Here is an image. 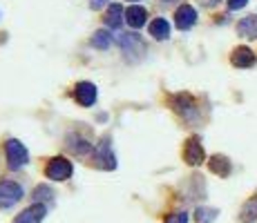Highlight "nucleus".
Masks as SVG:
<instances>
[{
    "label": "nucleus",
    "mask_w": 257,
    "mask_h": 223,
    "mask_svg": "<svg viewBox=\"0 0 257 223\" xmlns=\"http://www.w3.org/2000/svg\"><path fill=\"white\" fill-rule=\"evenodd\" d=\"M118 45L123 47L125 54H139V58H141L143 45L139 41V36H135V34H121V36H118Z\"/></svg>",
    "instance_id": "13"
},
{
    "label": "nucleus",
    "mask_w": 257,
    "mask_h": 223,
    "mask_svg": "<svg viewBox=\"0 0 257 223\" xmlns=\"http://www.w3.org/2000/svg\"><path fill=\"white\" fill-rule=\"evenodd\" d=\"M230 63L239 69H246V67H253L257 63V58H255V54L250 47H237L235 52L230 54Z\"/></svg>",
    "instance_id": "8"
},
{
    "label": "nucleus",
    "mask_w": 257,
    "mask_h": 223,
    "mask_svg": "<svg viewBox=\"0 0 257 223\" xmlns=\"http://www.w3.org/2000/svg\"><path fill=\"white\" fill-rule=\"evenodd\" d=\"M125 21L130 25L132 29H141L143 25L148 21V12L146 7H141V5H132L130 9H125Z\"/></svg>",
    "instance_id": "10"
},
{
    "label": "nucleus",
    "mask_w": 257,
    "mask_h": 223,
    "mask_svg": "<svg viewBox=\"0 0 257 223\" xmlns=\"http://www.w3.org/2000/svg\"><path fill=\"white\" fill-rule=\"evenodd\" d=\"M257 221V196L248 199L241 207V223H253Z\"/></svg>",
    "instance_id": "17"
},
{
    "label": "nucleus",
    "mask_w": 257,
    "mask_h": 223,
    "mask_svg": "<svg viewBox=\"0 0 257 223\" xmlns=\"http://www.w3.org/2000/svg\"><path fill=\"white\" fill-rule=\"evenodd\" d=\"M215 219H217V210H212V207H197L195 212L197 223H212Z\"/></svg>",
    "instance_id": "20"
},
{
    "label": "nucleus",
    "mask_w": 257,
    "mask_h": 223,
    "mask_svg": "<svg viewBox=\"0 0 257 223\" xmlns=\"http://www.w3.org/2000/svg\"><path fill=\"white\" fill-rule=\"evenodd\" d=\"M195 23H197V12H195V7H190V5H181V7L175 12V25L179 29H190Z\"/></svg>",
    "instance_id": "9"
},
{
    "label": "nucleus",
    "mask_w": 257,
    "mask_h": 223,
    "mask_svg": "<svg viewBox=\"0 0 257 223\" xmlns=\"http://www.w3.org/2000/svg\"><path fill=\"white\" fill-rule=\"evenodd\" d=\"M184 158H186L188 165H199V163H204L206 154H204V147H201V143H199L197 136L188 138L186 150H184Z\"/></svg>",
    "instance_id": "6"
},
{
    "label": "nucleus",
    "mask_w": 257,
    "mask_h": 223,
    "mask_svg": "<svg viewBox=\"0 0 257 223\" xmlns=\"http://www.w3.org/2000/svg\"><path fill=\"white\" fill-rule=\"evenodd\" d=\"M23 199V187L14 181H3L0 183V207L7 210V207H14L18 201Z\"/></svg>",
    "instance_id": "3"
},
{
    "label": "nucleus",
    "mask_w": 257,
    "mask_h": 223,
    "mask_svg": "<svg viewBox=\"0 0 257 223\" xmlns=\"http://www.w3.org/2000/svg\"><path fill=\"white\" fill-rule=\"evenodd\" d=\"M94 156H96V161H98V167H103V170H114L116 167V156H114V152H112L110 138H103V141L98 143Z\"/></svg>",
    "instance_id": "4"
},
{
    "label": "nucleus",
    "mask_w": 257,
    "mask_h": 223,
    "mask_svg": "<svg viewBox=\"0 0 257 223\" xmlns=\"http://www.w3.org/2000/svg\"><path fill=\"white\" fill-rule=\"evenodd\" d=\"M105 3H107V0H92V9H101Z\"/></svg>",
    "instance_id": "23"
},
{
    "label": "nucleus",
    "mask_w": 257,
    "mask_h": 223,
    "mask_svg": "<svg viewBox=\"0 0 257 223\" xmlns=\"http://www.w3.org/2000/svg\"><path fill=\"white\" fill-rule=\"evenodd\" d=\"M5 154H7V165L9 170H21L29 163V152L18 138H9L5 145Z\"/></svg>",
    "instance_id": "1"
},
{
    "label": "nucleus",
    "mask_w": 257,
    "mask_h": 223,
    "mask_svg": "<svg viewBox=\"0 0 257 223\" xmlns=\"http://www.w3.org/2000/svg\"><path fill=\"white\" fill-rule=\"evenodd\" d=\"M246 3H248V0H228V9H241V7H246Z\"/></svg>",
    "instance_id": "22"
},
{
    "label": "nucleus",
    "mask_w": 257,
    "mask_h": 223,
    "mask_svg": "<svg viewBox=\"0 0 257 223\" xmlns=\"http://www.w3.org/2000/svg\"><path fill=\"white\" fill-rule=\"evenodd\" d=\"M123 16H125V9L121 7L118 3L110 5L105 12V25L110 29H121V23H123Z\"/></svg>",
    "instance_id": "14"
},
{
    "label": "nucleus",
    "mask_w": 257,
    "mask_h": 223,
    "mask_svg": "<svg viewBox=\"0 0 257 223\" xmlns=\"http://www.w3.org/2000/svg\"><path fill=\"white\" fill-rule=\"evenodd\" d=\"M150 36L157 38V41H166L170 36V25H168L166 18H155L150 23Z\"/></svg>",
    "instance_id": "15"
},
{
    "label": "nucleus",
    "mask_w": 257,
    "mask_h": 223,
    "mask_svg": "<svg viewBox=\"0 0 257 223\" xmlns=\"http://www.w3.org/2000/svg\"><path fill=\"white\" fill-rule=\"evenodd\" d=\"M210 172H215V174H219V176H228L230 174V161L226 156H221V154H215V156H210Z\"/></svg>",
    "instance_id": "16"
},
{
    "label": "nucleus",
    "mask_w": 257,
    "mask_h": 223,
    "mask_svg": "<svg viewBox=\"0 0 257 223\" xmlns=\"http://www.w3.org/2000/svg\"><path fill=\"white\" fill-rule=\"evenodd\" d=\"M237 34L244 38H250V41H257V14H250V16L241 18L237 23Z\"/></svg>",
    "instance_id": "11"
},
{
    "label": "nucleus",
    "mask_w": 257,
    "mask_h": 223,
    "mask_svg": "<svg viewBox=\"0 0 257 223\" xmlns=\"http://www.w3.org/2000/svg\"><path fill=\"white\" fill-rule=\"evenodd\" d=\"M92 45H94L96 49H107V47L112 45L110 32H103V29H98V32L92 36Z\"/></svg>",
    "instance_id": "18"
},
{
    "label": "nucleus",
    "mask_w": 257,
    "mask_h": 223,
    "mask_svg": "<svg viewBox=\"0 0 257 223\" xmlns=\"http://www.w3.org/2000/svg\"><path fill=\"white\" fill-rule=\"evenodd\" d=\"M74 98H76V103L83 107L94 105V103H96V85H94V83H87V81L78 83L76 89H74Z\"/></svg>",
    "instance_id": "5"
},
{
    "label": "nucleus",
    "mask_w": 257,
    "mask_h": 223,
    "mask_svg": "<svg viewBox=\"0 0 257 223\" xmlns=\"http://www.w3.org/2000/svg\"><path fill=\"white\" fill-rule=\"evenodd\" d=\"M166 223H188V212H175L168 216Z\"/></svg>",
    "instance_id": "21"
},
{
    "label": "nucleus",
    "mask_w": 257,
    "mask_h": 223,
    "mask_svg": "<svg viewBox=\"0 0 257 223\" xmlns=\"http://www.w3.org/2000/svg\"><path fill=\"white\" fill-rule=\"evenodd\" d=\"M45 214H47V207L43 203H36V205H29L27 210H23L14 223H41L45 219Z\"/></svg>",
    "instance_id": "7"
},
{
    "label": "nucleus",
    "mask_w": 257,
    "mask_h": 223,
    "mask_svg": "<svg viewBox=\"0 0 257 223\" xmlns=\"http://www.w3.org/2000/svg\"><path fill=\"white\" fill-rule=\"evenodd\" d=\"M32 199L34 201H41L43 203V205H45V203L49 201V203H52L54 201V192L52 190H49V187L47 185H38L36 187V190H34L32 192Z\"/></svg>",
    "instance_id": "19"
},
{
    "label": "nucleus",
    "mask_w": 257,
    "mask_h": 223,
    "mask_svg": "<svg viewBox=\"0 0 257 223\" xmlns=\"http://www.w3.org/2000/svg\"><path fill=\"white\" fill-rule=\"evenodd\" d=\"M72 161H67L65 156H54L52 161L47 163L45 167V174L47 178H52V181H67V178L72 176Z\"/></svg>",
    "instance_id": "2"
},
{
    "label": "nucleus",
    "mask_w": 257,
    "mask_h": 223,
    "mask_svg": "<svg viewBox=\"0 0 257 223\" xmlns=\"http://www.w3.org/2000/svg\"><path fill=\"white\" fill-rule=\"evenodd\" d=\"M67 147L78 156H85V154H92L94 152L92 145L87 143V138L78 136V134H70V136H67Z\"/></svg>",
    "instance_id": "12"
}]
</instances>
